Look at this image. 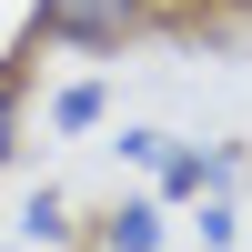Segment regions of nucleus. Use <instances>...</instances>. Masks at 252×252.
<instances>
[{
  "mask_svg": "<svg viewBox=\"0 0 252 252\" xmlns=\"http://www.w3.org/2000/svg\"><path fill=\"white\" fill-rule=\"evenodd\" d=\"M141 20H152L141 0H40L31 31H40V40H71V51H121Z\"/></svg>",
  "mask_w": 252,
  "mask_h": 252,
  "instance_id": "nucleus-1",
  "label": "nucleus"
},
{
  "mask_svg": "<svg viewBox=\"0 0 252 252\" xmlns=\"http://www.w3.org/2000/svg\"><path fill=\"white\" fill-rule=\"evenodd\" d=\"M101 252H161V212H152V202L111 212V242H101Z\"/></svg>",
  "mask_w": 252,
  "mask_h": 252,
  "instance_id": "nucleus-2",
  "label": "nucleus"
},
{
  "mask_svg": "<svg viewBox=\"0 0 252 252\" xmlns=\"http://www.w3.org/2000/svg\"><path fill=\"white\" fill-rule=\"evenodd\" d=\"M91 121H101V91L71 81V91H61V131H91Z\"/></svg>",
  "mask_w": 252,
  "mask_h": 252,
  "instance_id": "nucleus-3",
  "label": "nucleus"
},
{
  "mask_svg": "<svg viewBox=\"0 0 252 252\" xmlns=\"http://www.w3.org/2000/svg\"><path fill=\"white\" fill-rule=\"evenodd\" d=\"M10 141H20V81L0 71V161H10Z\"/></svg>",
  "mask_w": 252,
  "mask_h": 252,
  "instance_id": "nucleus-4",
  "label": "nucleus"
},
{
  "mask_svg": "<svg viewBox=\"0 0 252 252\" xmlns=\"http://www.w3.org/2000/svg\"><path fill=\"white\" fill-rule=\"evenodd\" d=\"M141 10H152V20H161V10H202V0H141Z\"/></svg>",
  "mask_w": 252,
  "mask_h": 252,
  "instance_id": "nucleus-5",
  "label": "nucleus"
}]
</instances>
